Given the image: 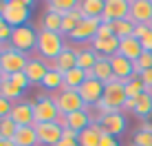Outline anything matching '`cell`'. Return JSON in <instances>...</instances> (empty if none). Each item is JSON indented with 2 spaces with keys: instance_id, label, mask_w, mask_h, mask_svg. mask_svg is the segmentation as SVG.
Here are the masks:
<instances>
[{
  "instance_id": "9a60e30c",
  "label": "cell",
  "mask_w": 152,
  "mask_h": 146,
  "mask_svg": "<svg viewBox=\"0 0 152 146\" xmlns=\"http://www.w3.org/2000/svg\"><path fill=\"white\" fill-rule=\"evenodd\" d=\"M110 66H113V73H115V80H121V82H128L130 77L134 75V62L126 60L124 55L115 53L110 55Z\"/></svg>"
},
{
  "instance_id": "f6af8a7d",
  "label": "cell",
  "mask_w": 152,
  "mask_h": 146,
  "mask_svg": "<svg viewBox=\"0 0 152 146\" xmlns=\"http://www.w3.org/2000/svg\"><path fill=\"white\" fill-rule=\"evenodd\" d=\"M57 146H80V142H77V139H66V137H62V142L57 144Z\"/></svg>"
},
{
  "instance_id": "7a4b0ae2",
  "label": "cell",
  "mask_w": 152,
  "mask_h": 146,
  "mask_svg": "<svg viewBox=\"0 0 152 146\" xmlns=\"http://www.w3.org/2000/svg\"><path fill=\"white\" fill-rule=\"evenodd\" d=\"M64 49H66V46H64V35H62V33L44 31V29L38 33V46H35V51L40 53V58L55 60Z\"/></svg>"
},
{
  "instance_id": "7c38bea8",
  "label": "cell",
  "mask_w": 152,
  "mask_h": 146,
  "mask_svg": "<svg viewBox=\"0 0 152 146\" xmlns=\"http://www.w3.org/2000/svg\"><path fill=\"white\" fill-rule=\"evenodd\" d=\"M130 22L134 24H148L152 22V0H130Z\"/></svg>"
},
{
  "instance_id": "d4e9b609",
  "label": "cell",
  "mask_w": 152,
  "mask_h": 146,
  "mask_svg": "<svg viewBox=\"0 0 152 146\" xmlns=\"http://www.w3.org/2000/svg\"><path fill=\"white\" fill-rule=\"evenodd\" d=\"M75 53H77V69H82V71H91V69H95L97 58H99L95 49H77Z\"/></svg>"
},
{
  "instance_id": "cb8c5ba5",
  "label": "cell",
  "mask_w": 152,
  "mask_h": 146,
  "mask_svg": "<svg viewBox=\"0 0 152 146\" xmlns=\"http://www.w3.org/2000/svg\"><path fill=\"white\" fill-rule=\"evenodd\" d=\"M119 42H121V40L119 38H106V40H93V49L97 51L99 55H106V58H110V55H115L119 51Z\"/></svg>"
},
{
  "instance_id": "8992f818",
  "label": "cell",
  "mask_w": 152,
  "mask_h": 146,
  "mask_svg": "<svg viewBox=\"0 0 152 146\" xmlns=\"http://www.w3.org/2000/svg\"><path fill=\"white\" fill-rule=\"evenodd\" d=\"M95 122L102 126L104 135H113V137H117V135L126 133V126H128V122H126V115L121 111H115V113H106V115L97 117Z\"/></svg>"
},
{
  "instance_id": "d6986e66",
  "label": "cell",
  "mask_w": 152,
  "mask_h": 146,
  "mask_svg": "<svg viewBox=\"0 0 152 146\" xmlns=\"http://www.w3.org/2000/svg\"><path fill=\"white\" fill-rule=\"evenodd\" d=\"M117 53L124 55V58L130 60V62H137L139 55L143 53V46H141V42L137 38H124L121 42H119V51Z\"/></svg>"
},
{
  "instance_id": "6da1fadb",
  "label": "cell",
  "mask_w": 152,
  "mask_h": 146,
  "mask_svg": "<svg viewBox=\"0 0 152 146\" xmlns=\"http://www.w3.org/2000/svg\"><path fill=\"white\" fill-rule=\"evenodd\" d=\"M126 100H128V95H126V84L121 80H113L108 82V84H104V97L102 102L97 104L99 108V115H106V113H115V111H121L126 106Z\"/></svg>"
},
{
  "instance_id": "1f68e13d",
  "label": "cell",
  "mask_w": 152,
  "mask_h": 146,
  "mask_svg": "<svg viewBox=\"0 0 152 146\" xmlns=\"http://www.w3.org/2000/svg\"><path fill=\"white\" fill-rule=\"evenodd\" d=\"M124 84H126V95H128V100H134V97H139L141 93H145V84L141 82V77L137 73H134L128 82H124Z\"/></svg>"
},
{
  "instance_id": "e0dca14e",
  "label": "cell",
  "mask_w": 152,
  "mask_h": 146,
  "mask_svg": "<svg viewBox=\"0 0 152 146\" xmlns=\"http://www.w3.org/2000/svg\"><path fill=\"white\" fill-rule=\"evenodd\" d=\"M91 124H95V119H93V115H91V111H88V108H84V111H77V113H71V115H66V128H73L75 133L86 131Z\"/></svg>"
},
{
  "instance_id": "484cf974",
  "label": "cell",
  "mask_w": 152,
  "mask_h": 146,
  "mask_svg": "<svg viewBox=\"0 0 152 146\" xmlns=\"http://www.w3.org/2000/svg\"><path fill=\"white\" fill-rule=\"evenodd\" d=\"M73 9H80L77 0H51V2H46V11L57 13V15H66Z\"/></svg>"
},
{
  "instance_id": "5bb4252c",
  "label": "cell",
  "mask_w": 152,
  "mask_h": 146,
  "mask_svg": "<svg viewBox=\"0 0 152 146\" xmlns=\"http://www.w3.org/2000/svg\"><path fill=\"white\" fill-rule=\"evenodd\" d=\"M11 119L18 126H35V113H33V102H15Z\"/></svg>"
},
{
  "instance_id": "bcb514c9",
  "label": "cell",
  "mask_w": 152,
  "mask_h": 146,
  "mask_svg": "<svg viewBox=\"0 0 152 146\" xmlns=\"http://www.w3.org/2000/svg\"><path fill=\"white\" fill-rule=\"evenodd\" d=\"M0 146H15L13 139H0Z\"/></svg>"
},
{
  "instance_id": "3957f363",
  "label": "cell",
  "mask_w": 152,
  "mask_h": 146,
  "mask_svg": "<svg viewBox=\"0 0 152 146\" xmlns=\"http://www.w3.org/2000/svg\"><path fill=\"white\" fill-rule=\"evenodd\" d=\"M31 7H33V2H29V0H7L2 18L7 20V24L11 29L24 27L31 15Z\"/></svg>"
},
{
  "instance_id": "52a82bcc",
  "label": "cell",
  "mask_w": 152,
  "mask_h": 146,
  "mask_svg": "<svg viewBox=\"0 0 152 146\" xmlns=\"http://www.w3.org/2000/svg\"><path fill=\"white\" fill-rule=\"evenodd\" d=\"M33 113H35V124H49L60 117L53 97H38L33 102Z\"/></svg>"
},
{
  "instance_id": "7bdbcfd3",
  "label": "cell",
  "mask_w": 152,
  "mask_h": 146,
  "mask_svg": "<svg viewBox=\"0 0 152 146\" xmlns=\"http://www.w3.org/2000/svg\"><path fill=\"white\" fill-rule=\"evenodd\" d=\"M97 146H119V142H117V137H113V135H104L102 142Z\"/></svg>"
},
{
  "instance_id": "30bf717a",
  "label": "cell",
  "mask_w": 152,
  "mask_h": 146,
  "mask_svg": "<svg viewBox=\"0 0 152 146\" xmlns=\"http://www.w3.org/2000/svg\"><path fill=\"white\" fill-rule=\"evenodd\" d=\"M27 55L20 53L15 49H9L7 53H2V60H0V69L7 75H13V73H22L24 66H27Z\"/></svg>"
},
{
  "instance_id": "c3c4849f",
  "label": "cell",
  "mask_w": 152,
  "mask_h": 146,
  "mask_svg": "<svg viewBox=\"0 0 152 146\" xmlns=\"http://www.w3.org/2000/svg\"><path fill=\"white\" fill-rule=\"evenodd\" d=\"M2 27H7V20H4L2 13H0V29H2Z\"/></svg>"
},
{
  "instance_id": "d6a6232c",
  "label": "cell",
  "mask_w": 152,
  "mask_h": 146,
  "mask_svg": "<svg viewBox=\"0 0 152 146\" xmlns=\"http://www.w3.org/2000/svg\"><path fill=\"white\" fill-rule=\"evenodd\" d=\"M62 18H64V15L44 11V15H42V29H44V31H55V33H62Z\"/></svg>"
},
{
  "instance_id": "4dcf8cb0",
  "label": "cell",
  "mask_w": 152,
  "mask_h": 146,
  "mask_svg": "<svg viewBox=\"0 0 152 146\" xmlns=\"http://www.w3.org/2000/svg\"><path fill=\"white\" fill-rule=\"evenodd\" d=\"M110 29H113L115 38H119V40L132 38V33H134V22H130V20H117V22H110Z\"/></svg>"
},
{
  "instance_id": "83f0119b",
  "label": "cell",
  "mask_w": 152,
  "mask_h": 146,
  "mask_svg": "<svg viewBox=\"0 0 152 146\" xmlns=\"http://www.w3.org/2000/svg\"><path fill=\"white\" fill-rule=\"evenodd\" d=\"M84 20V15H82V11L80 9H73V11H69L62 18V35H71L73 31L77 29V24H80Z\"/></svg>"
},
{
  "instance_id": "4fadbf2b",
  "label": "cell",
  "mask_w": 152,
  "mask_h": 146,
  "mask_svg": "<svg viewBox=\"0 0 152 146\" xmlns=\"http://www.w3.org/2000/svg\"><path fill=\"white\" fill-rule=\"evenodd\" d=\"M102 27V18H84L80 24H77V29L73 31L69 35L71 40H75V42H84V40H95L97 38V31Z\"/></svg>"
},
{
  "instance_id": "ffe728a7",
  "label": "cell",
  "mask_w": 152,
  "mask_h": 146,
  "mask_svg": "<svg viewBox=\"0 0 152 146\" xmlns=\"http://www.w3.org/2000/svg\"><path fill=\"white\" fill-rule=\"evenodd\" d=\"M97 55H99V53H97ZM93 73H95V80L104 82V84H108V82L115 80L110 60H108L106 55H99V58H97V64H95V69H93Z\"/></svg>"
},
{
  "instance_id": "2e32d148",
  "label": "cell",
  "mask_w": 152,
  "mask_h": 146,
  "mask_svg": "<svg viewBox=\"0 0 152 146\" xmlns=\"http://www.w3.org/2000/svg\"><path fill=\"white\" fill-rule=\"evenodd\" d=\"M51 66H46V62H42L40 58H31L27 62V66H24V75L29 77L31 84H42L46 77V73H49Z\"/></svg>"
},
{
  "instance_id": "ab89813d",
  "label": "cell",
  "mask_w": 152,
  "mask_h": 146,
  "mask_svg": "<svg viewBox=\"0 0 152 146\" xmlns=\"http://www.w3.org/2000/svg\"><path fill=\"white\" fill-rule=\"evenodd\" d=\"M113 29H110V24H104L102 22V27H99V31H97V40H106V38H113Z\"/></svg>"
},
{
  "instance_id": "74e56055",
  "label": "cell",
  "mask_w": 152,
  "mask_h": 146,
  "mask_svg": "<svg viewBox=\"0 0 152 146\" xmlns=\"http://www.w3.org/2000/svg\"><path fill=\"white\" fill-rule=\"evenodd\" d=\"M11 111H13V102L0 95V119L2 117H11Z\"/></svg>"
},
{
  "instance_id": "b9f144b4",
  "label": "cell",
  "mask_w": 152,
  "mask_h": 146,
  "mask_svg": "<svg viewBox=\"0 0 152 146\" xmlns=\"http://www.w3.org/2000/svg\"><path fill=\"white\" fill-rule=\"evenodd\" d=\"M150 31V27L148 24H134V33H132V38H137V40H141L145 33Z\"/></svg>"
},
{
  "instance_id": "836d02e7",
  "label": "cell",
  "mask_w": 152,
  "mask_h": 146,
  "mask_svg": "<svg viewBox=\"0 0 152 146\" xmlns=\"http://www.w3.org/2000/svg\"><path fill=\"white\" fill-rule=\"evenodd\" d=\"M0 95L13 102V100H18V97L22 95V88H18V86H15L13 82H11V77H9V80H4V82H2V86H0Z\"/></svg>"
},
{
  "instance_id": "4316f807",
  "label": "cell",
  "mask_w": 152,
  "mask_h": 146,
  "mask_svg": "<svg viewBox=\"0 0 152 146\" xmlns=\"http://www.w3.org/2000/svg\"><path fill=\"white\" fill-rule=\"evenodd\" d=\"M132 113L137 117H141V119L152 115V93H141V95L137 97V104H134Z\"/></svg>"
},
{
  "instance_id": "e575fe53",
  "label": "cell",
  "mask_w": 152,
  "mask_h": 146,
  "mask_svg": "<svg viewBox=\"0 0 152 146\" xmlns=\"http://www.w3.org/2000/svg\"><path fill=\"white\" fill-rule=\"evenodd\" d=\"M15 131H18V124H15L11 117L0 119V139H13Z\"/></svg>"
},
{
  "instance_id": "7402d4cb",
  "label": "cell",
  "mask_w": 152,
  "mask_h": 146,
  "mask_svg": "<svg viewBox=\"0 0 152 146\" xmlns=\"http://www.w3.org/2000/svg\"><path fill=\"white\" fill-rule=\"evenodd\" d=\"M106 9V0H82L80 11L84 18H102Z\"/></svg>"
},
{
  "instance_id": "ba28073f",
  "label": "cell",
  "mask_w": 152,
  "mask_h": 146,
  "mask_svg": "<svg viewBox=\"0 0 152 146\" xmlns=\"http://www.w3.org/2000/svg\"><path fill=\"white\" fill-rule=\"evenodd\" d=\"M128 15H130V0H106L102 22L110 24L117 20H128Z\"/></svg>"
},
{
  "instance_id": "7dc6e473",
  "label": "cell",
  "mask_w": 152,
  "mask_h": 146,
  "mask_svg": "<svg viewBox=\"0 0 152 146\" xmlns=\"http://www.w3.org/2000/svg\"><path fill=\"white\" fill-rule=\"evenodd\" d=\"M9 77H11V75H7V73H2V69H0V86H2V82H4V80H9Z\"/></svg>"
},
{
  "instance_id": "f35d334b",
  "label": "cell",
  "mask_w": 152,
  "mask_h": 146,
  "mask_svg": "<svg viewBox=\"0 0 152 146\" xmlns=\"http://www.w3.org/2000/svg\"><path fill=\"white\" fill-rule=\"evenodd\" d=\"M11 82H13V84L18 86V88H22V91L31 84V82H29V77L24 75V71H22V73H13V75H11Z\"/></svg>"
},
{
  "instance_id": "ee69618b",
  "label": "cell",
  "mask_w": 152,
  "mask_h": 146,
  "mask_svg": "<svg viewBox=\"0 0 152 146\" xmlns=\"http://www.w3.org/2000/svg\"><path fill=\"white\" fill-rule=\"evenodd\" d=\"M62 137H66V139H80V133H75L73 128H64V131H62Z\"/></svg>"
},
{
  "instance_id": "603a6c76",
  "label": "cell",
  "mask_w": 152,
  "mask_h": 146,
  "mask_svg": "<svg viewBox=\"0 0 152 146\" xmlns=\"http://www.w3.org/2000/svg\"><path fill=\"white\" fill-rule=\"evenodd\" d=\"M15 146H35L38 144V133L35 126H18V131L13 135Z\"/></svg>"
},
{
  "instance_id": "44dd1931",
  "label": "cell",
  "mask_w": 152,
  "mask_h": 146,
  "mask_svg": "<svg viewBox=\"0 0 152 146\" xmlns=\"http://www.w3.org/2000/svg\"><path fill=\"white\" fill-rule=\"evenodd\" d=\"M102 137H104V131H102V126L95 122V124H91V126L86 128V131H82L80 133V146H97L99 142H102Z\"/></svg>"
},
{
  "instance_id": "8d00e7d4",
  "label": "cell",
  "mask_w": 152,
  "mask_h": 146,
  "mask_svg": "<svg viewBox=\"0 0 152 146\" xmlns=\"http://www.w3.org/2000/svg\"><path fill=\"white\" fill-rule=\"evenodd\" d=\"M148 69H152V53L150 51H143V53L139 55V60L134 62V73L141 75V73L148 71Z\"/></svg>"
},
{
  "instance_id": "f546056e",
  "label": "cell",
  "mask_w": 152,
  "mask_h": 146,
  "mask_svg": "<svg viewBox=\"0 0 152 146\" xmlns=\"http://www.w3.org/2000/svg\"><path fill=\"white\" fill-rule=\"evenodd\" d=\"M42 86H44L46 91H60V88H64V73H60L55 69H49Z\"/></svg>"
},
{
  "instance_id": "9c48e42d",
  "label": "cell",
  "mask_w": 152,
  "mask_h": 146,
  "mask_svg": "<svg viewBox=\"0 0 152 146\" xmlns=\"http://www.w3.org/2000/svg\"><path fill=\"white\" fill-rule=\"evenodd\" d=\"M77 93H80V97L84 100L86 108L88 106H97V104L102 102V97H104V82H99V80H86L80 88H77Z\"/></svg>"
},
{
  "instance_id": "f1b7e54d",
  "label": "cell",
  "mask_w": 152,
  "mask_h": 146,
  "mask_svg": "<svg viewBox=\"0 0 152 146\" xmlns=\"http://www.w3.org/2000/svg\"><path fill=\"white\" fill-rule=\"evenodd\" d=\"M84 82H86V71H82V69H73L69 73H64V88H71V91H77Z\"/></svg>"
},
{
  "instance_id": "277c9868",
  "label": "cell",
  "mask_w": 152,
  "mask_h": 146,
  "mask_svg": "<svg viewBox=\"0 0 152 146\" xmlns=\"http://www.w3.org/2000/svg\"><path fill=\"white\" fill-rule=\"evenodd\" d=\"M53 102L60 111V115H71V113H77V111H84L86 104L80 97L77 91H71V88H62L57 95H53Z\"/></svg>"
},
{
  "instance_id": "681fc988",
  "label": "cell",
  "mask_w": 152,
  "mask_h": 146,
  "mask_svg": "<svg viewBox=\"0 0 152 146\" xmlns=\"http://www.w3.org/2000/svg\"><path fill=\"white\" fill-rule=\"evenodd\" d=\"M150 29H152V22H150Z\"/></svg>"
},
{
  "instance_id": "8fae6325",
  "label": "cell",
  "mask_w": 152,
  "mask_h": 146,
  "mask_svg": "<svg viewBox=\"0 0 152 146\" xmlns=\"http://www.w3.org/2000/svg\"><path fill=\"white\" fill-rule=\"evenodd\" d=\"M62 131H64V128L57 126L55 122H49V124H35L38 144H42V146H57V144L62 142Z\"/></svg>"
},
{
  "instance_id": "5b68a950",
  "label": "cell",
  "mask_w": 152,
  "mask_h": 146,
  "mask_svg": "<svg viewBox=\"0 0 152 146\" xmlns=\"http://www.w3.org/2000/svg\"><path fill=\"white\" fill-rule=\"evenodd\" d=\"M15 51H20V53L27 55L31 49H35L38 46V31L33 27H29V24H24V27H18L13 29V35H11V42Z\"/></svg>"
},
{
  "instance_id": "d590c367",
  "label": "cell",
  "mask_w": 152,
  "mask_h": 146,
  "mask_svg": "<svg viewBox=\"0 0 152 146\" xmlns=\"http://www.w3.org/2000/svg\"><path fill=\"white\" fill-rule=\"evenodd\" d=\"M134 146H152V124H143L134 135Z\"/></svg>"
},
{
  "instance_id": "60d3db41",
  "label": "cell",
  "mask_w": 152,
  "mask_h": 146,
  "mask_svg": "<svg viewBox=\"0 0 152 146\" xmlns=\"http://www.w3.org/2000/svg\"><path fill=\"white\" fill-rule=\"evenodd\" d=\"M139 42H141V46H143V51H150V53H152V29L139 40Z\"/></svg>"
},
{
  "instance_id": "ac0fdd59",
  "label": "cell",
  "mask_w": 152,
  "mask_h": 146,
  "mask_svg": "<svg viewBox=\"0 0 152 146\" xmlns=\"http://www.w3.org/2000/svg\"><path fill=\"white\" fill-rule=\"evenodd\" d=\"M75 66H77V53H75V49H69V46H66L53 60V66H51V69H55L60 73H69V71L75 69Z\"/></svg>"
}]
</instances>
